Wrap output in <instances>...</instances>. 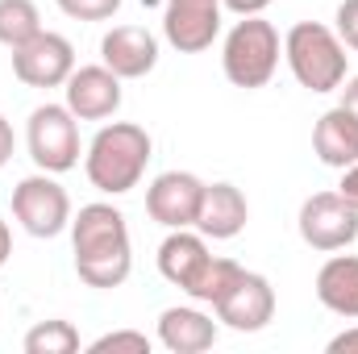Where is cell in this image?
Listing matches in <instances>:
<instances>
[{"instance_id":"52a82bcc","label":"cell","mask_w":358,"mask_h":354,"mask_svg":"<svg viewBox=\"0 0 358 354\" xmlns=\"http://www.w3.org/2000/svg\"><path fill=\"white\" fill-rule=\"evenodd\" d=\"M300 238L321 250V255H334V250H346L358 238V208L342 196V192H317L300 204Z\"/></svg>"},{"instance_id":"e0dca14e","label":"cell","mask_w":358,"mask_h":354,"mask_svg":"<svg viewBox=\"0 0 358 354\" xmlns=\"http://www.w3.org/2000/svg\"><path fill=\"white\" fill-rule=\"evenodd\" d=\"M317 300L338 313L358 321V255H334L317 271Z\"/></svg>"},{"instance_id":"603a6c76","label":"cell","mask_w":358,"mask_h":354,"mask_svg":"<svg viewBox=\"0 0 358 354\" xmlns=\"http://www.w3.org/2000/svg\"><path fill=\"white\" fill-rule=\"evenodd\" d=\"M59 8L71 21H108L121 8V0H59Z\"/></svg>"},{"instance_id":"ffe728a7","label":"cell","mask_w":358,"mask_h":354,"mask_svg":"<svg viewBox=\"0 0 358 354\" xmlns=\"http://www.w3.org/2000/svg\"><path fill=\"white\" fill-rule=\"evenodd\" d=\"M42 34V13L34 0H0V46L17 50Z\"/></svg>"},{"instance_id":"5b68a950","label":"cell","mask_w":358,"mask_h":354,"mask_svg":"<svg viewBox=\"0 0 358 354\" xmlns=\"http://www.w3.org/2000/svg\"><path fill=\"white\" fill-rule=\"evenodd\" d=\"M25 146H29V159L38 163V171L63 176V171L80 167V117L67 104H38L29 113Z\"/></svg>"},{"instance_id":"7c38bea8","label":"cell","mask_w":358,"mask_h":354,"mask_svg":"<svg viewBox=\"0 0 358 354\" xmlns=\"http://www.w3.org/2000/svg\"><path fill=\"white\" fill-rule=\"evenodd\" d=\"M100 63L121 80H142L159 63V38L146 25H113L100 38Z\"/></svg>"},{"instance_id":"83f0119b","label":"cell","mask_w":358,"mask_h":354,"mask_svg":"<svg viewBox=\"0 0 358 354\" xmlns=\"http://www.w3.org/2000/svg\"><path fill=\"white\" fill-rule=\"evenodd\" d=\"M13 146H17V138H13V125H8V121L0 117V167H4L8 159H13Z\"/></svg>"},{"instance_id":"4316f807","label":"cell","mask_w":358,"mask_h":354,"mask_svg":"<svg viewBox=\"0 0 358 354\" xmlns=\"http://www.w3.org/2000/svg\"><path fill=\"white\" fill-rule=\"evenodd\" d=\"M338 192H342V196H346V200H350V204L358 208V163L342 171V183H338Z\"/></svg>"},{"instance_id":"3957f363","label":"cell","mask_w":358,"mask_h":354,"mask_svg":"<svg viewBox=\"0 0 358 354\" xmlns=\"http://www.w3.org/2000/svg\"><path fill=\"white\" fill-rule=\"evenodd\" d=\"M283 59L296 84L308 92H338L346 84V42L321 21H300L283 38Z\"/></svg>"},{"instance_id":"277c9868","label":"cell","mask_w":358,"mask_h":354,"mask_svg":"<svg viewBox=\"0 0 358 354\" xmlns=\"http://www.w3.org/2000/svg\"><path fill=\"white\" fill-rule=\"evenodd\" d=\"M279 29L263 21V13L255 17H242L229 34H225V46H221V67H225V80L234 88H267L275 67H279Z\"/></svg>"},{"instance_id":"4fadbf2b","label":"cell","mask_w":358,"mask_h":354,"mask_svg":"<svg viewBox=\"0 0 358 354\" xmlns=\"http://www.w3.org/2000/svg\"><path fill=\"white\" fill-rule=\"evenodd\" d=\"M121 76H113L104 63H92V67H76L71 80L63 84V104L80 117V121H104L121 108Z\"/></svg>"},{"instance_id":"30bf717a","label":"cell","mask_w":358,"mask_h":354,"mask_svg":"<svg viewBox=\"0 0 358 354\" xmlns=\"http://www.w3.org/2000/svg\"><path fill=\"white\" fill-rule=\"evenodd\" d=\"M163 34L179 55H200L221 34V0H167Z\"/></svg>"},{"instance_id":"cb8c5ba5","label":"cell","mask_w":358,"mask_h":354,"mask_svg":"<svg viewBox=\"0 0 358 354\" xmlns=\"http://www.w3.org/2000/svg\"><path fill=\"white\" fill-rule=\"evenodd\" d=\"M338 38L358 50V0H342L338 4Z\"/></svg>"},{"instance_id":"8992f818","label":"cell","mask_w":358,"mask_h":354,"mask_svg":"<svg viewBox=\"0 0 358 354\" xmlns=\"http://www.w3.org/2000/svg\"><path fill=\"white\" fill-rule=\"evenodd\" d=\"M13 217L21 221L25 234L34 238H59L63 229H71V196L50 171L25 176L13 187Z\"/></svg>"},{"instance_id":"ba28073f","label":"cell","mask_w":358,"mask_h":354,"mask_svg":"<svg viewBox=\"0 0 358 354\" xmlns=\"http://www.w3.org/2000/svg\"><path fill=\"white\" fill-rule=\"evenodd\" d=\"M71 71H76V46L55 29H42L38 38L13 50V76L25 88H63Z\"/></svg>"},{"instance_id":"2e32d148","label":"cell","mask_w":358,"mask_h":354,"mask_svg":"<svg viewBox=\"0 0 358 354\" xmlns=\"http://www.w3.org/2000/svg\"><path fill=\"white\" fill-rule=\"evenodd\" d=\"M313 150H317V159L325 167H338V171L355 167L358 163V117L350 108H342V104L321 113V121L313 129Z\"/></svg>"},{"instance_id":"9c48e42d","label":"cell","mask_w":358,"mask_h":354,"mask_svg":"<svg viewBox=\"0 0 358 354\" xmlns=\"http://www.w3.org/2000/svg\"><path fill=\"white\" fill-rule=\"evenodd\" d=\"M200 196H204V179L200 176H192V171H163L146 187V213L163 229H196Z\"/></svg>"},{"instance_id":"44dd1931","label":"cell","mask_w":358,"mask_h":354,"mask_svg":"<svg viewBox=\"0 0 358 354\" xmlns=\"http://www.w3.org/2000/svg\"><path fill=\"white\" fill-rule=\"evenodd\" d=\"M76 351H80V330L63 317L38 321L25 334V354H76Z\"/></svg>"},{"instance_id":"ac0fdd59","label":"cell","mask_w":358,"mask_h":354,"mask_svg":"<svg viewBox=\"0 0 358 354\" xmlns=\"http://www.w3.org/2000/svg\"><path fill=\"white\" fill-rule=\"evenodd\" d=\"M208 263V242H204V234L196 229H171L167 238H163V246H159V271H163V279L167 283H176L187 292V283L196 279V271Z\"/></svg>"},{"instance_id":"6da1fadb","label":"cell","mask_w":358,"mask_h":354,"mask_svg":"<svg viewBox=\"0 0 358 354\" xmlns=\"http://www.w3.org/2000/svg\"><path fill=\"white\" fill-rule=\"evenodd\" d=\"M71 246H76V271L88 288H121L134 271V246L125 213L113 204H84L71 217Z\"/></svg>"},{"instance_id":"5bb4252c","label":"cell","mask_w":358,"mask_h":354,"mask_svg":"<svg viewBox=\"0 0 358 354\" xmlns=\"http://www.w3.org/2000/svg\"><path fill=\"white\" fill-rule=\"evenodd\" d=\"M250 221V204L242 196V187L234 183H204L200 196V213H196V229L213 242H229L246 229Z\"/></svg>"},{"instance_id":"7a4b0ae2","label":"cell","mask_w":358,"mask_h":354,"mask_svg":"<svg viewBox=\"0 0 358 354\" xmlns=\"http://www.w3.org/2000/svg\"><path fill=\"white\" fill-rule=\"evenodd\" d=\"M150 134L134 121H113L104 125L96 138L88 142V155H84V171H88L92 187L104 192V196H125L134 192L142 176H146V163H150Z\"/></svg>"},{"instance_id":"8fae6325","label":"cell","mask_w":358,"mask_h":354,"mask_svg":"<svg viewBox=\"0 0 358 354\" xmlns=\"http://www.w3.org/2000/svg\"><path fill=\"white\" fill-rule=\"evenodd\" d=\"M271 317H275V288H271L267 275H259V271H242V279L217 304V321L238 330V334L267 330Z\"/></svg>"},{"instance_id":"d4e9b609","label":"cell","mask_w":358,"mask_h":354,"mask_svg":"<svg viewBox=\"0 0 358 354\" xmlns=\"http://www.w3.org/2000/svg\"><path fill=\"white\" fill-rule=\"evenodd\" d=\"M329 354H358V325L342 330L338 338H329Z\"/></svg>"},{"instance_id":"f546056e","label":"cell","mask_w":358,"mask_h":354,"mask_svg":"<svg viewBox=\"0 0 358 354\" xmlns=\"http://www.w3.org/2000/svg\"><path fill=\"white\" fill-rule=\"evenodd\" d=\"M8 255H13V234H8V221L0 217V267L8 263Z\"/></svg>"},{"instance_id":"d6986e66","label":"cell","mask_w":358,"mask_h":354,"mask_svg":"<svg viewBox=\"0 0 358 354\" xmlns=\"http://www.w3.org/2000/svg\"><path fill=\"white\" fill-rule=\"evenodd\" d=\"M242 271H246V267L234 263V259H217V255H208V263L200 267L196 279L187 283V296H192L196 304H213V309H217V304L225 300V292L242 279Z\"/></svg>"},{"instance_id":"9a60e30c","label":"cell","mask_w":358,"mask_h":354,"mask_svg":"<svg viewBox=\"0 0 358 354\" xmlns=\"http://www.w3.org/2000/svg\"><path fill=\"white\" fill-rule=\"evenodd\" d=\"M159 342L171 354H204L213 351L217 342V321L192 304H176V309H163L159 317Z\"/></svg>"},{"instance_id":"7402d4cb","label":"cell","mask_w":358,"mask_h":354,"mask_svg":"<svg viewBox=\"0 0 358 354\" xmlns=\"http://www.w3.org/2000/svg\"><path fill=\"white\" fill-rule=\"evenodd\" d=\"M92 354H150V338L146 334H138V330H113V334H104V338H96L88 346Z\"/></svg>"},{"instance_id":"f1b7e54d","label":"cell","mask_w":358,"mask_h":354,"mask_svg":"<svg viewBox=\"0 0 358 354\" xmlns=\"http://www.w3.org/2000/svg\"><path fill=\"white\" fill-rule=\"evenodd\" d=\"M342 108H350L358 117V76H350V80L342 84Z\"/></svg>"},{"instance_id":"484cf974","label":"cell","mask_w":358,"mask_h":354,"mask_svg":"<svg viewBox=\"0 0 358 354\" xmlns=\"http://www.w3.org/2000/svg\"><path fill=\"white\" fill-rule=\"evenodd\" d=\"M271 0H221V8H229V13H238V17H255V13H263Z\"/></svg>"}]
</instances>
